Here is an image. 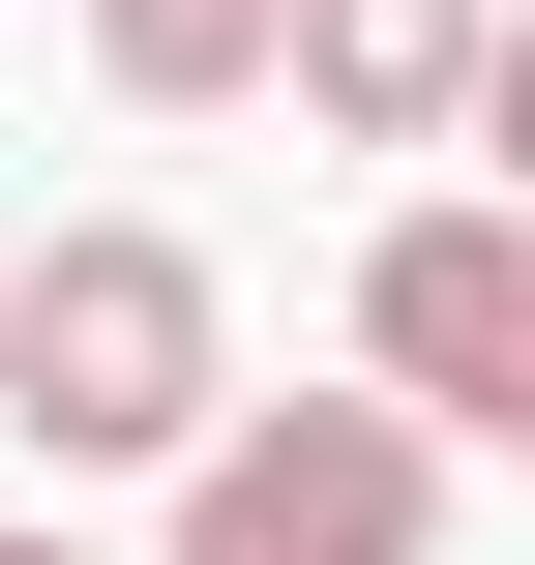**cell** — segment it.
Wrapping results in <instances>:
<instances>
[{"mask_svg": "<svg viewBox=\"0 0 535 565\" xmlns=\"http://www.w3.org/2000/svg\"><path fill=\"white\" fill-rule=\"evenodd\" d=\"M357 387H387V417H447V447H535V209L417 179V209L357 238Z\"/></svg>", "mask_w": 535, "mask_h": 565, "instance_id": "3957f363", "label": "cell"}, {"mask_svg": "<svg viewBox=\"0 0 535 565\" xmlns=\"http://www.w3.org/2000/svg\"><path fill=\"white\" fill-rule=\"evenodd\" d=\"M0 565H89V536H60V507H30V536H0Z\"/></svg>", "mask_w": 535, "mask_h": 565, "instance_id": "8992f818", "label": "cell"}, {"mask_svg": "<svg viewBox=\"0 0 535 565\" xmlns=\"http://www.w3.org/2000/svg\"><path fill=\"white\" fill-rule=\"evenodd\" d=\"M119 119H268V0H60Z\"/></svg>", "mask_w": 535, "mask_h": 565, "instance_id": "5b68a950", "label": "cell"}, {"mask_svg": "<svg viewBox=\"0 0 535 565\" xmlns=\"http://www.w3.org/2000/svg\"><path fill=\"white\" fill-rule=\"evenodd\" d=\"M149 477H179L149 565H447V417L387 387H208Z\"/></svg>", "mask_w": 535, "mask_h": 565, "instance_id": "7a4b0ae2", "label": "cell"}, {"mask_svg": "<svg viewBox=\"0 0 535 565\" xmlns=\"http://www.w3.org/2000/svg\"><path fill=\"white\" fill-rule=\"evenodd\" d=\"M208 387H238V298H208V238H179V209H60V238L0 268V447L149 477Z\"/></svg>", "mask_w": 535, "mask_h": 565, "instance_id": "6da1fadb", "label": "cell"}, {"mask_svg": "<svg viewBox=\"0 0 535 565\" xmlns=\"http://www.w3.org/2000/svg\"><path fill=\"white\" fill-rule=\"evenodd\" d=\"M268 89L328 149H477L506 119V0H268Z\"/></svg>", "mask_w": 535, "mask_h": 565, "instance_id": "277c9868", "label": "cell"}]
</instances>
